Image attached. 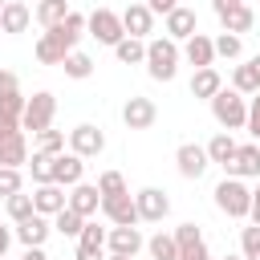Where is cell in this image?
I'll return each mask as SVG.
<instances>
[{"label": "cell", "instance_id": "49", "mask_svg": "<svg viewBox=\"0 0 260 260\" xmlns=\"http://www.w3.org/2000/svg\"><path fill=\"white\" fill-rule=\"evenodd\" d=\"M244 130H248V134L260 142V114H248V126H244Z\"/></svg>", "mask_w": 260, "mask_h": 260}, {"label": "cell", "instance_id": "6", "mask_svg": "<svg viewBox=\"0 0 260 260\" xmlns=\"http://www.w3.org/2000/svg\"><path fill=\"white\" fill-rule=\"evenodd\" d=\"M53 114H57V98H53L49 89H37V93L28 98V106H24V114H20L24 134H28V130H32V134L49 130V126H53Z\"/></svg>", "mask_w": 260, "mask_h": 260}, {"label": "cell", "instance_id": "52", "mask_svg": "<svg viewBox=\"0 0 260 260\" xmlns=\"http://www.w3.org/2000/svg\"><path fill=\"white\" fill-rule=\"evenodd\" d=\"M248 219H252V223H260V203H256V199H252V211H248Z\"/></svg>", "mask_w": 260, "mask_h": 260}, {"label": "cell", "instance_id": "58", "mask_svg": "<svg viewBox=\"0 0 260 260\" xmlns=\"http://www.w3.org/2000/svg\"><path fill=\"white\" fill-rule=\"evenodd\" d=\"M228 4H240V0H228Z\"/></svg>", "mask_w": 260, "mask_h": 260}, {"label": "cell", "instance_id": "42", "mask_svg": "<svg viewBox=\"0 0 260 260\" xmlns=\"http://www.w3.org/2000/svg\"><path fill=\"white\" fill-rule=\"evenodd\" d=\"M61 24H65V32H69V37H77V41L85 37V16H81V12H73V8H69V16H65Z\"/></svg>", "mask_w": 260, "mask_h": 260}, {"label": "cell", "instance_id": "36", "mask_svg": "<svg viewBox=\"0 0 260 260\" xmlns=\"http://www.w3.org/2000/svg\"><path fill=\"white\" fill-rule=\"evenodd\" d=\"M175 244H179V256H183L187 248H199V244H203V228H199V223H179V228H175Z\"/></svg>", "mask_w": 260, "mask_h": 260}, {"label": "cell", "instance_id": "39", "mask_svg": "<svg viewBox=\"0 0 260 260\" xmlns=\"http://www.w3.org/2000/svg\"><path fill=\"white\" fill-rule=\"evenodd\" d=\"M98 191H102V195H122V191H130V187H126L122 171H102V175H98Z\"/></svg>", "mask_w": 260, "mask_h": 260}, {"label": "cell", "instance_id": "5", "mask_svg": "<svg viewBox=\"0 0 260 260\" xmlns=\"http://www.w3.org/2000/svg\"><path fill=\"white\" fill-rule=\"evenodd\" d=\"M85 28H89V37H93L98 45H110V49L126 37V28H122V12H114V8H93V12L85 16Z\"/></svg>", "mask_w": 260, "mask_h": 260}, {"label": "cell", "instance_id": "2", "mask_svg": "<svg viewBox=\"0 0 260 260\" xmlns=\"http://www.w3.org/2000/svg\"><path fill=\"white\" fill-rule=\"evenodd\" d=\"M215 207L228 215V219H248V211H252V187L244 183V179H236V175H223V183H215Z\"/></svg>", "mask_w": 260, "mask_h": 260}, {"label": "cell", "instance_id": "29", "mask_svg": "<svg viewBox=\"0 0 260 260\" xmlns=\"http://www.w3.org/2000/svg\"><path fill=\"white\" fill-rule=\"evenodd\" d=\"M61 69H65V77H73V81H85V77L93 73V57H89V53H81V49H73V53L61 61Z\"/></svg>", "mask_w": 260, "mask_h": 260}, {"label": "cell", "instance_id": "59", "mask_svg": "<svg viewBox=\"0 0 260 260\" xmlns=\"http://www.w3.org/2000/svg\"><path fill=\"white\" fill-rule=\"evenodd\" d=\"M0 260H8V256H0Z\"/></svg>", "mask_w": 260, "mask_h": 260}, {"label": "cell", "instance_id": "30", "mask_svg": "<svg viewBox=\"0 0 260 260\" xmlns=\"http://www.w3.org/2000/svg\"><path fill=\"white\" fill-rule=\"evenodd\" d=\"M232 89H240L244 98H252V93L260 89V73L252 69V61H244V65L232 69Z\"/></svg>", "mask_w": 260, "mask_h": 260}, {"label": "cell", "instance_id": "60", "mask_svg": "<svg viewBox=\"0 0 260 260\" xmlns=\"http://www.w3.org/2000/svg\"><path fill=\"white\" fill-rule=\"evenodd\" d=\"M0 32H4V28H0Z\"/></svg>", "mask_w": 260, "mask_h": 260}, {"label": "cell", "instance_id": "55", "mask_svg": "<svg viewBox=\"0 0 260 260\" xmlns=\"http://www.w3.org/2000/svg\"><path fill=\"white\" fill-rule=\"evenodd\" d=\"M252 199H256V203H260V183H256V187H252Z\"/></svg>", "mask_w": 260, "mask_h": 260}, {"label": "cell", "instance_id": "11", "mask_svg": "<svg viewBox=\"0 0 260 260\" xmlns=\"http://www.w3.org/2000/svg\"><path fill=\"white\" fill-rule=\"evenodd\" d=\"M142 248H146V240H142L138 223H118V228H110V236H106V252H118V256H138Z\"/></svg>", "mask_w": 260, "mask_h": 260}, {"label": "cell", "instance_id": "54", "mask_svg": "<svg viewBox=\"0 0 260 260\" xmlns=\"http://www.w3.org/2000/svg\"><path fill=\"white\" fill-rule=\"evenodd\" d=\"M106 260H134V256H118V252H110V256H106Z\"/></svg>", "mask_w": 260, "mask_h": 260}, {"label": "cell", "instance_id": "56", "mask_svg": "<svg viewBox=\"0 0 260 260\" xmlns=\"http://www.w3.org/2000/svg\"><path fill=\"white\" fill-rule=\"evenodd\" d=\"M223 260H244V256H223Z\"/></svg>", "mask_w": 260, "mask_h": 260}, {"label": "cell", "instance_id": "22", "mask_svg": "<svg viewBox=\"0 0 260 260\" xmlns=\"http://www.w3.org/2000/svg\"><path fill=\"white\" fill-rule=\"evenodd\" d=\"M219 89H223V77H219V69H215V65H203V69H195V73H191V98L211 102Z\"/></svg>", "mask_w": 260, "mask_h": 260}, {"label": "cell", "instance_id": "20", "mask_svg": "<svg viewBox=\"0 0 260 260\" xmlns=\"http://www.w3.org/2000/svg\"><path fill=\"white\" fill-rule=\"evenodd\" d=\"M219 24H223V32H236V37H244V32H252V24H256V12L240 0V4H228L223 12H219Z\"/></svg>", "mask_w": 260, "mask_h": 260}, {"label": "cell", "instance_id": "23", "mask_svg": "<svg viewBox=\"0 0 260 260\" xmlns=\"http://www.w3.org/2000/svg\"><path fill=\"white\" fill-rule=\"evenodd\" d=\"M24 162H28V142H24V130L4 134V138H0V167H24Z\"/></svg>", "mask_w": 260, "mask_h": 260}, {"label": "cell", "instance_id": "19", "mask_svg": "<svg viewBox=\"0 0 260 260\" xmlns=\"http://www.w3.org/2000/svg\"><path fill=\"white\" fill-rule=\"evenodd\" d=\"M81 175H85V158H81V154H73V150H61V154H57V162H53V183L73 187V183H81Z\"/></svg>", "mask_w": 260, "mask_h": 260}, {"label": "cell", "instance_id": "3", "mask_svg": "<svg viewBox=\"0 0 260 260\" xmlns=\"http://www.w3.org/2000/svg\"><path fill=\"white\" fill-rule=\"evenodd\" d=\"M211 118L223 126V130H244L248 126V98L240 89H219L211 98Z\"/></svg>", "mask_w": 260, "mask_h": 260}, {"label": "cell", "instance_id": "25", "mask_svg": "<svg viewBox=\"0 0 260 260\" xmlns=\"http://www.w3.org/2000/svg\"><path fill=\"white\" fill-rule=\"evenodd\" d=\"M114 57H118L122 65H146V41H142V37H122V41L114 45Z\"/></svg>", "mask_w": 260, "mask_h": 260}, {"label": "cell", "instance_id": "35", "mask_svg": "<svg viewBox=\"0 0 260 260\" xmlns=\"http://www.w3.org/2000/svg\"><path fill=\"white\" fill-rule=\"evenodd\" d=\"M106 228H98L93 219H85V228H81V236H77V244L81 248H93V252H106Z\"/></svg>", "mask_w": 260, "mask_h": 260}, {"label": "cell", "instance_id": "45", "mask_svg": "<svg viewBox=\"0 0 260 260\" xmlns=\"http://www.w3.org/2000/svg\"><path fill=\"white\" fill-rule=\"evenodd\" d=\"M12 240H16V228H8V223H0V256H8V248H12Z\"/></svg>", "mask_w": 260, "mask_h": 260}, {"label": "cell", "instance_id": "32", "mask_svg": "<svg viewBox=\"0 0 260 260\" xmlns=\"http://www.w3.org/2000/svg\"><path fill=\"white\" fill-rule=\"evenodd\" d=\"M4 211H8V219H12V223H20V219L37 215V203H32V195L16 191V195H8V199H4Z\"/></svg>", "mask_w": 260, "mask_h": 260}, {"label": "cell", "instance_id": "28", "mask_svg": "<svg viewBox=\"0 0 260 260\" xmlns=\"http://www.w3.org/2000/svg\"><path fill=\"white\" fill-rule=\"evenodd\" d=\"M81 228H85V215H77L69 203L53 215V232H61V236H69V240H77V236H81Z\"/></svg>", "mask_w": 260, "mask_h": 260}, {"label": "cell", "instance_id": "17", "mask_svg": "<svg viewBox=\"0 0 260 260\" xmlns=\"http://www.w3.org/2000/svg\"><path fill=\"white\" fill-rule=\"evenodd\" d=\"M183 61H187V65H195V69L215 65V37H207V32L187 37V41H183Z\"/></svg>", "mask_w": 260, "mask_h": 260}, {"label": "cell", "instance_id": "38", "mask_svg": "<svg viewBox=\"0 0 260 260\" xmlns=\"http://www.w3.org/2000/svg\"><path fill=\"white\" fill-rule=\"evenodd\" d=\"M37 150L61 154V150H65V130H53V126H49V130H41V134H37Z\"/></svg>", "mask_w": 260, "mask_h": 260}, {"label": "cell", "instance_id": "10", "mask_svg": "<svg viewBox=\"0 0 260 260\" xmlns=\"http://www.w3.org/2000/svg\"><path fill=\"white\" fill-rule=\"evenodd\" d=\"M175 167H179L183 179H203V171L211 167L207 146H199V142H183V146L175 150Z\"/></svg>", "mask_w": 260, "mask_h": 260}, {"label": "cell", "instance_id": "53", "mask_svg": "<svg viewBox=\"0 0 260 260\" xmlns=\"http://www.w3.org/2000/svg\"><path fill=\"white\" fill-rule=\"evenodd\" d=\"M248 61H252V69H256V73H260V53H256V57H248Z\"/></svg>", "mask_w": 260, "mask_h": 260}, {"label": "cell", "instance_id": "41", "mask_svg": "<svg viewBox=\"0 0 260 260\" xmlns=\"http://www.w3.org/2000/svg\"><path fill=\"white\" fill-rule=\"evenodd\" d=\"M16 191H24L20 167H0V199H8V195H16Z\"/></svg>", "mask_w": 260, "mask_h": 260}, {"label": "cell", "instance_id": "8", "mask_svg": "<svg viewBox=\"0 0 260 260\" xmlns=\"http://www.w3.org/2000/svg\"><path fill=\"white\" fill-rule=\"evenodd\" d=\"M69 150L81 154V158H98V154L106 150V134H102V126H93V122L73 126V130H69Z\"/></svg>", "mask_w": 260, "mask_h": 260}, {"label": "cell", "instance_id": "13", "mask_svg": "<svg viewBox=\"0 0 260 260\" xmlns=\"http://www.w3.org/2000/svg\"><path fill=\"white\" fill-rule=\"evenodd\" d=\"M162 32H167L171 41H187V37H195V32H199V24H195V8H187V4L171 8V12L162 16Z\"/></svg>", "mask_w": 260, "mask_h": 260}, {"label": "cell", "instance_id": "16", "mask_svg": "<svg viewBox=\"0 0 260 260\" xmlns=\"http://www.w3.org/2000/svg\"><path fill=\"white\" fill-rule=\"evenodd\" d=\"M122 28H126V37H142V41L154 32V12L146 8V0L122 8Z\"/></svg>", "mask_w": 260, "mask_h": 260}, {"label": "cell", "instance_id": "15", "mask_svg": "<svg viewBox=\"0 0 260 260\" xmlns=\"http://www.w3.org/2000/svg\"><path fill=\"white\" fill-rule=\"evenodd\" d=\"M223 171L236 175V179H260V142H244V146H236V158H232Z\"/></svg>", "mask_w": 260, "mask_h": 260}, {"label": "cell", "instance_id": "34", "mask_svg": "<svg viewBox=\"0 0 260 260\" xmlns=\"http://www.w3.org/2000/svg\"><path fill=\"white\" fill-rule=\"evenodd\" d=\"M240 256L260 260V223H252V219H248V228H240Z\"/></svg>", "mask_w": 260, "mask_h": 260}, {"label": "cell", "instance_id": "24", "mask_svg": "<svg viewBox=\"0 0 260 260\" xmlns=\"http://www.w3.org/2000/svg\"><path fill=\"white\" fill-rule=\"evenodd\" d=\"M28 20H32V8L28 4H20V0H8L4 4V12H0V28L4 32H28Z\"/></svg>", "mask_w": 260, "mask_h": 260}, {"label": "cell", "instance_id": "7", "mask_svg": "<svg viewBox=\"0 0 260 260\" xmlns=\"http://www.w3.org/2000/svg\"><path fill=\"white\" fill-rule=\"evenodd\" d=\"M134 203H138V219H142V223H162V219L171 215V199H167L162 187H142V191H134Z\"/></svg>", "mask_w": 260, "mask_h": 260}, {"label": "cell", "instance_id": "14", "mask_svg": "<svg viewBox=\"0 0 260 260\" xmlns=\"http://www.w3.org/2000/svg\"><path fill=\"white\" fill-rule=\"evenodd\" d=\"M53 236V219L49 215H28V219H20L16 223V240L24 244V248H45V240Z\"/></svg>", "mask_w": 260, "mask_h": 260}, {"label": "cell", "instance_id": "18", "mask_svg": "<svg viewBox=\"0 0 260 260\" xmlns=\"http://www.w3.org/2000/svg\"><path fill=\"white\" fill-rule=\"evenodd\" d=\"M69 207L77 211V215H98L102 211V191H98V183H73L69 187Z\"/></svg>", "mask_w": 260, "mask_h": 260}, {"label": "cell", "instance_id": "33", "mask_svg": "<svg viewBox=\"0 0 260 260\" xmlns=\"http://www.w3.org/2000/svg\"><path fill=\"white\" fill-rule=\"evenodd\" d=\"M65 16H69V4H65V0H41V4H37L41 28H53V24H61Z\"/></svg>", "mask_w": 260, "mask_h": 260}, {"label": "cell", "instance_id": "40", "mask_svg": "<svg viewBox=\"0 0 260 260\" xmlns=\"http://www.w3.org/2000/svg\"><path fill=\"white\" fill-rule=\"evenodd\" d=\"M24 106H28V98H24L20 89H4V93H0V114L20 118V114H24Z\"/></svg>", "mask_w": 260, "mask_h": 260}, {"label": "cell", "instance_id": "57", "mask_svg": "<svg viewBox=\"0 0 260 260\" xmlns=\"http://www.w3.org/2000/svg\"><path fill=\"white\" fill-rule=\"evenodd\" d=\"M4 4H8V0H0V12H4Z\"/></svg>", "mask_w": 260, "mask_h": 260}, {"label": "cell", "instance_id": "31", "mask_svg": "<svg viewBox=\"0 0 260 260\" xmlns=\"http://www.w3.org/2000/svg\"><path fill=\"white\" fill-rule=\"evenodd\" d=\"M53 162H57V154H49V150H32L28 171H32V183H37V187H41V183H53Z\"/></svg>", "mask_w": 260, "mask_h": 260}, {"label": "cell", "instance_id": "43", "mask_svg": "<svg viewBox=\"0 0 260 260\" xmlns=\"http://www.w3.org/2000/svg\"><path fill=\"white\" fill-rule=\"evenodd\" d=\"M16 130H24V126H20V118H12V114H0V138H4V134H16Z\"/></svg>", "mask_w": 260, "mask_h": 260}, {"label": "cell", "instance_id": "48", "mask_svg": "<svg viewBox=\"0 0 260 260\" xmlns=\"http://www.w3.org/2000/svg\"><path fill=\"white\" fill-rule=\"evenodd\" d=\"M73 260H106V252H93V248H81V244H77Z\"/></svg>", "mask_w": 260, "mask_h": 260}, {"label": "cell", "instance_id": "12", "mask_svg": "<svg viewBox=\"0 0 260 260\" xmlns=\"http://www.w3.org/2000/svg\"><path fill=\"white\" fill-rule=\"evenodd\" d=\"M102 215L118 228V223H142L138 219V203H134V195L130 191H122V195H102Z\"/></svg>", "mask_w": 260, "mask_h": 260}, {"label": "cell", "instance_id": "26", "mask_svg": "<svg viewBox=\"0 0 260 260\" xmlns=\"http://www.w3.org/2000/svg\"><path fill=\"white\" fill-rule=\"evenodd\" d=\"M236 146H240V142L232 138V130H219V134L207 142V158H211V162H219V167H228V162L236 158Z\"/></svg>", "mask_w": 260, "mask_h": 260}, {"label": "cell", "instance_id": "46", "mask_svg": "<svg viewBox=\"0 0 260 260\" xmlns=\"http://www.w3.org/2000/svg\"><path fill=\"white\" fill-rule=\"evenodd\" d=\"M179 260H215V256L207 252V244H199V248H187V252H183Z\"/></svg>", "mask_w": 260, "mask_h": 260}, {"label": "cell", "instance_id": "44", "mask_svg": "<svg viewBox=\"0 0 260 260\" xmlns=\"http://www.w3.org/2000/svg\"><path fill=\"white\" fill-rule=\"evenodd\" d=\"M146 8H150L154 16H167L171 8H179V0H146Z\"/></svg>", "mask_w": 260, "mask_h": 260}, {"label": "cell", "instance_id": "4", "mask_svg": "<svg viewBox=\"0 0 260 260\" xmlns=\"http://www.w3.org/2000/svg\"><path fill=\"white\" fill-rule=\"evenodd\" d=\"M73 49H77V37H69V32H65V24H53V28H45V32H41V41H37V49H32V53H37V61H41V65H61Z\"/></svg>", "mask_w": 260, "mask_h": 260}, {"label": "cell", "instance_id": "47", "mask_svg": "<svg viewBox=\"0 0 260 260\" xmlns=\"http://www.w3.org/2000/svg\"><path fill=\"white\" fill-rule=\"evenodd\" d=\"M4 89H20V81H16L12 69H0V93H4Z\"/></svg>", "mask_w": 260, "mask_h": 260}, {"label": "cell", "instance_id": "50", "mask_svg": "<svg viewBox=\"0 0 260 260\" xmlns=\"http://www.w3.org/2000/svg\"><path fill=\"white\" fill-rule=\"evenodd\" d=\"M20 260H49V256H45V248H24Z\"/></svg>", "mask_w": 260, "mask_h": 260}, {"label": "cell", "instance_id": "37", "mask_svg": "<svg viewBox=\"0 0 260 260\" xmlns=\"http://www.w3.org/2000/svg\"><path fill=\"white\" fill-rule=\"evenodd\" d=\"M240 53H244V37H236V32H219V37H215V57L236 61Z\"/></svg>", "mask_w": 260, "mask_h": 260}, {"label": "cell", "instance_id": "27", "mask_svg": "<svg viewBox=\"0 0 260 260\" xmlns=\"http://www.w3.org/2000/svg\"><path fill=\"white\" fill-rule=\"evenodd\" d=\"M146 252H150V260H179L175 232H154V236L146 240Z\"/></svg>", "mask_w": 260, "mask_h": 260}, {"label": "cell", "instance_id": "9", "mask_svg": "<svg viewBox=\"0 0 260 260\" xmlns=\"http://www.w3.org/2000/svg\"><path fill=\"white\" fill-rule=\"evenodd\" d=\"M154 118H158V106H154L150 98H142V93L126 98V106H122V122H126V130H150Z\"/></svg>", "mask_w": 260, "mask_h": 260}, {"label": "cell", "instance_id": "21", "mask_svg": "<svg viewBox=\"0 0 260 260\" xmlns=\"http://www.w3.org/2000/svg\"><path fill=\"white\" fill-rule=\"evenodd\" d=\"M32 203H37V211H41V215H49V219H53V215L69 203V195H65V187H61V183H41V187L32 191Z\"/></svg>", "mask_w": 260, "mask_h": 260}, {"label": "cell", "instance_id": "1", "mask_svg": "<svg viewBox=\"0 0 260 260\" xmlns=\"http://www.w3.org/2000/svg\"><path fill=\"white\" fill-rule=\"evenodd\" d=\"M179 61H183V49H179V41H171L167 32L146 41V73H150L154 81H175Z\"/></svg>", "mask_w": 260, "mask_h": 260}, {"label": "cell", "instance_id": "51", "mask_svg": "<svg viewBox=\"0 0 260 260\" xmlns=\"http://www.w3.org/2000/svg\"><path fill=\"white\" fill-rule=\"evenodd\" d=\"M248 114H260V89H256V93L248 98Z\"/></svg>", "mask_w": 260, "mask_h": 260}]
</instances>
